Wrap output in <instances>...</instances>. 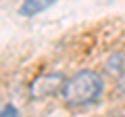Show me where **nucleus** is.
Wrapping results in <instances>:
<instances>
[{
	"instance_id": "7ed1b4c3",
	"label": "nucleus",
	"mask_w": 125,
	"mask_h": 117,
	"mask_svg": "<svg viewBox=\"0 0 125 117\" xmlns=\"http://www.w3.org/2000/svg\"><path fill=\"white\" fill-rule=\"evenodd\" d=\"M56 2H58V0H23V4L19 6V15L25 17V19L36 17V15L48 11L50 6H54Z\"/></svg>"
},
{
	"instance_id": "f257e3e1",
	"label": "nucleus",
	"mask_w": 125,
	"mask_h": 117,
	"mask_svg": "<svg viewBox=\"0 0 125 117\" xmlns=\"http://www.w3.org/2000/svg\"><path fill=\"white\" fill-rule=\"evenodd\" d=\"M104 94V80L94 69H81L67 77L65 86L61 90L62 103L71 109H85L96 105Z\"/></svg>"
},
{
	"instance_id": "20e7f679",
	"label": "nucleus",
	"mask_w": 125,
	"mask_h": 117,
	"mask_svg": "<svg viewBox=\"0 0 125 117\" xmlns=\"http://www.w3.org/2000/svg\"><path fill=\"white\" fill-rule=\"evenodd\" d=\"M104 69H106L108 75L119 77L121 73L125 71V54H123V52H113L111 57L106 58V63H104Z\"/></svg>"
},
{
	"instance_id": "423d86ee",
	"label": "nucleus",
	"mask_w": 125,
	"mask_h": 117,
	"mask_svg": "<svg viewBox=\"0 0 125 117\" xmlns=\"http://www.w3.org/2000/svg\"><path fill=\"white\" fill-rule=\"evenodd\" d=\"M115 92H117L119 96H125V71L117 77V82H115Z\"/></svg>"
},
{
	"instance_id": "f03ea898",
	"label": "nucleus",
	"mask_w": 125,
	"mask_h": 117,
	"mask_svg": "<svg viewBox=\"0 0 125 117\" xmlns=\"http://www.w3.org/2000/svg\"><path fill=\"white\" fill-rule=\"evenodd\" d=\"M67 77L61 71H50V73H42L29 84V96L31 100H46L50 96L61 94L62 86H65Z\"/></svg>"
},
{
	"instance_id": "39448f33",
	"label": "nucleus",
	"mask_w": 125,
	"mask_h": 117,
	"mask_svg": "<svg viewBox=\"0 0 125 117\" xmlns=\"http://www.w3.org/2000/svg\"><path fill=\"white\" fill-rule=\"evenodd\" d=\"M0 117H19V109L15 105H6L4 109H0Z\"/></svg>"
}]
</instances>
